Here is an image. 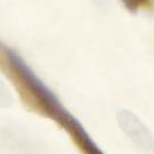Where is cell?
<instances>
[{
  "label": "cell",
  "instance_id": "cell-1",
  "mask_svg": "<svg viewBox=\"0 0 154 154\" xmlns=\"http://www.w3.org/2000/svg\"><path fill=\"white\" fill-rule=\"evenodd\" d=\"M11 103H12V95H11L7 85L0 78V106L8 107Z\"/></svg>",
  "mask_w": 154,
  "mask_h": 154
}]
</instances>
